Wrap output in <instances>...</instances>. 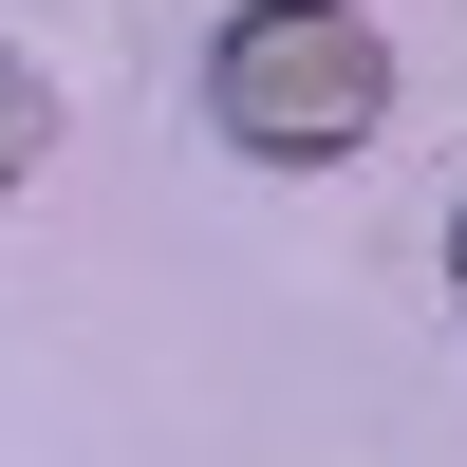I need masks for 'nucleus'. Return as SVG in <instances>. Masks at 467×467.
I'll return each mask as SVG.
<instances>
[{"label":"nucleus","mask_w":467,"mask_h":467,"mask_svg":"<svg viewBox=\"0 0 467 467\" xmlns=\"http://www.w3.org/2000/svg\"><path fill=\"white\" fill-rule=\"evenodd\" d=\"M206 131L244 169H356L393 131V37L356 0H244L206 37Z\"/></svg>","instance_id":"obj_1"},{"label":"nucleus","mask_w":467,"mask_h":467,"mask_svg":"<svg viewBox=\"0 0 467 467\" xmlns=\"http://www.w3.org/2000/svg\"><path fill=\"white\" fill-rule=\"evenodd\" d=\"M37 150H57V75L0 37V187H37Z\"/></svg>","instance_id":"obj_2"},{"label":"nucleus","mask_w":467,"mask_h":467,"mask_svg":"<svg viewBox=\"0 0 467 467\" xmlns=\"http://www.w3.org/2000/svg\"><path fill=\"white\" fill-rule=\"evenodd\" d=\"M449 299H467V206H449Z\"/></svg>","instance_id":"obj_3"}]
</instances>
